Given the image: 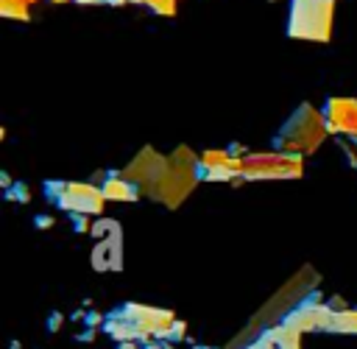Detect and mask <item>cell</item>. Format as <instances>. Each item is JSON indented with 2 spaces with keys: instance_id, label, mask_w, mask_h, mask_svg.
<instances>
[{
  "instance_id": "6da1fadb",
  "label": "cell",
  "mask_w": 357,
  "mask_h": 349,
  "mask_svg": "<svg viewBox=\"0 0 357 349\" xmlns=\"http://www.w3.org/2000/svg\"><path fill=\"white\" fill-rule=\"evenodd\" d=\"M332 6L335 0H293L287 34L301 36V39L326 42L329 25H332Z\"/></svg>"
},
{
  "instance_id": "7a4b0ae2",
  "label": "cell",
  "mask_w": 357,
  "mask_h": 349,
  "mask_svg": "<svg viewBox=\"0 0 357 349\" xmlns=\"http://www.w3.org/2000/svg\"><path fill=\"white\" fill-rule=\"evenodd\" d=\"M240 173L248 179H265V176H276V179H287V176H298L301 173V162L298 156L290 154H251L248 159L240 162Z\"/></svg>"
},
{
  "instance_id": "3957f363",
  "label": "cell",
  "mask_w": 357,
  "mask_h": 349,
  "mask_svg": "<svg viewBox=\"0 0 357 349\" xmlns=\"http://www.w3.org/2000/svg\"><path fill=\"white\" fill-rule=\"evenodd\" d=\"M53 195V201L64 209H73V212H89V215H98L100 207H103V193L89 187V184H47Z\"/></svg>"
},
{
  "instance_id": "277c9868",
  "label": "cell",
  "mask_w": 357,
  "mask_h": 349,
  "mask_svg": "<svg viewBox=\"0 0 357 349\" xmlns=\"http://www.w3.org/2000/svg\"><path fill=\"white\" fill-rule=\"evenodd\" d=\"M326 114H329V120H326L329 131H349V134L357 137V101L354 98L329 101Z\"/></svg>"
},
{
  "instance_id": "5b68a950",
  "label": "cell",
  "mask_w": 357,
  "mask_h": 349,
  "mask_svg": "<svg viewBox=\"0 0 357 349\" xmlns=\"http://www.w3.org/2000/svg\"><path fill=\"white\" fill-rule=\"evenodd\" d=\"M103 198H114V201H131V198H137V184H131L126 176L123 179H109L106 184H103Z\"/></svg>"
}]
</instances>
